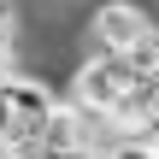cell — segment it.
Returning <instances> with one entry per match:
<instances>
[{
  "instance_id": "7a4b0ae2",
  "label": "cell",
  "mask_w": 159,
  "mask_h": 159,
  "mask_svg": "<svg viewBox=\"0 0 159 159\" xmlns=\"http://www.w3.org/2000/svg\"><path fill=\"white\" fill-rule=\"evenodd\" d=\"M142 77H136V65L124 59V53H89V59H77V71H71V89H65V100H77V106H94V112H112L118 118V106L130 100V89H136Z\"/></svg>"
},
{
  "instance_id": "277c9868",
  "label": "cell",
  "mask_w": 159,
  "mask_h": 159,
  "mask_svg": "<svg viewBox=\"0 0 159 159\" xmlns=\"http://www.w3.org/2000/svg\"><path fill=\"white\" fill-rule=\"evenodd\" d=\"M130 65H136V77H159V30H148L130 53H124Z\"/></svg>"
},
{
  "instance_id": "6da1fadb",
  "label": "cell",
  "mask_w": 159,
  "mask_h": 159,
  "mask_svg": "<svg viewBox=\"0 0 159 159\" xmlns=\"http://www.w3.org/2000/svg\"><path fill=\"white\" fill-rule=\"evenodd\" d=\"M53 89L47 77H30V71H0V148H35L41 136V118L53 112Z\"/></svg>"
},
{
  "instance_id": "3957f363",
  "label": "cell",
  "mask_w": 159,
  "mask_h": 159,
  "mask_svg": "<svg viewBox=\"0 0 159 159\" xmlns=\"http://www.w3.org/2000/svg\"><path fill=\"white\" fill-rule=\"evenodd\" d=\"M148 30H159V24L142 0H94V12H89V35L100 53H130Z\"/></svg>"
},
{
  "instance_id": "5b68a950",
  "label": "cell",
  "mask_w": 159,
  "mask_h": 159,
  "mask_svg": "<svg viewBox=\"0 0 159 159\" xmlns=\"http://www.w3.org/2000/svg\"><path fill=\"white\" fill-rule=\"evenodd\" d=\"M100 159H159V148H153V142H142V136L130 130V136H124L112 153H100Z\"/></svg>"
}]
</instances>
